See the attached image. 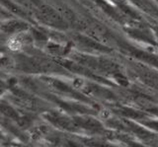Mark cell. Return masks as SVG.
<instances>
[{"label": "cell", "mask_w": 158, "mask_h": 147, "mask_svg": "<svg viewBox=\"0 0 158 147\" xmlns=\"http://www.w3.org/2000/svg\"><path fill=\"white\" fill-rule=\"evenodd\" d=\"M22 46H23V43L18 37H13V38L10 39L9 42H8L9 48H10V50H12V51H15L21 50Z\"/></svg>", "instance_id": "6da1fadb"}, {"label": "cell", "mask_w": 158, "mask_h": 147, "mask_svg": "<svg viewBox=\"0 0 158 147\" xmlns=\"http://www.w3.org/2000/svg\"><path fill=\"white\" fill-rule=\"evenodd\" d=\"M110 116H111V112H109V111H107V110H104L101 112V116L103 117V119H105V120H107Z\"/></svg>", "instance_id": "7a4b0ae2"}]
</instances>
